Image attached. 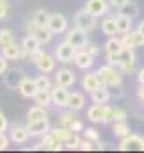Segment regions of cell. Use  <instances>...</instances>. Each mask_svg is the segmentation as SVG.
<instances>
[{
  "mask_svg": "<svg viewBox=\"0 0 144 153\" xmlns=\"http://www.w3.org/2000/svg\"><path fill=\"white\" fill-rule=\"evenodd\" d=\"M96 73H98V76H100L102 84H105V85H121L123 76H121V73L116 70V66H112V64L102 66Z\"/></svg>",
  "mask_w": 144,
  "mask_h": 153,
  "instance_id": "2",
  "label": "cell"
},
{
  "mask_svg": "<svg viewBox=\"0 0 144 153\" xmlns=\"http://www.w3.org/2000/svg\"><path fill=\"white\" fill-rule=\"evenodd\" d=\"M2 55L7 59V61H16V59H22V46L13 43L9 46H4L2 48Z\"/></svg>",
  "mask_w": 144,
  "mask_h": 153,
  "instance_id": "23",
  "label": "cell"
},
{
  "mask_svg": "<svg viewBox=\"0 0 144 153\" xmlns=\"http://www.w3.org/2000/svg\"><path fill=\"white\" fill-rule=\"evenodd\" d=\"M75 27H78L84 32H89L96 27V16H93L89 11L82 9L75 14Z\"/></svg>",
  "mask_w": 144,
  "mask_h": 153,
  "instance_id": "4",
  "label": "cell"
},
{
  "mask_svg": "<svg viewBox=\"0 0 144 153\" xmlns=\"http://www.w3.org/2000/svg\"><path fill=\"white\" fill-rule=\"evenodd\" d=\"M119 150L121 152H144V137L135 135V134H128L126 137L121 139Z\"/></svg>",
  "mask_w": 144,
  "mask_h": 153,
  "instance_id": "3",
  "label": "cell"
},
{
  "mask_svg": "<svg viewBox=\"0 0 144 153\" xmlns=\"http://www.w3.org/2000/svg\"><path fill=\"white\" fill-rule=\"evenodd\" d=\"M32 20L36 22L39 27H48V20H50V14H48L45 9H37L36 13L32 14Z\"/></svg>",
  "mask_w": 144,
  "mask_h": 153,
  "instance_id": "34",
  "label": "cell"
},
{
  "mask_svg": "<svg viewBox=\"0 0 144 153\" xmlns=\"http://www.w3.org/2000/svg\"><path fill=\"white\" fill-rule=\"evenodd\" d=\"M82 50H85L87 53H91V55H94V57L100 53V48H98L96 45H93V43H85V46H84Z\"/></svg>",
  "mask_w": 144,
  "mask_h": 153,
  "instance_id": "42",
  "label": "cell"
},
{
  "mask_svg": "<svg viewBox=\"0 0 144 153\" xmlns=\"http://www.w3.org/2000/svg\"><path fill=\"white\" fill-rule=\"evenodd\" d=\"M34 102L36 105H41V107H48L52 103V94L50 91H37L34 94Z\"/></svg>",
  "mask_w": 144,
  "mask_h": 153,
  "instance_id": "32",
  "label": "cell"
},
{
  "mask_svg": "<svg viewBox=\"0 0 144 153\" xmlns=\"http://www.w3.org/2000/svg\"><path fill=\"white\" fill-rule=\"evenodd\" d=\"M105 103H94L93 107L87 109V117L93 121V123H103L105 119Z\"/></svg>",
  "mask_w": 144,
  "mask_h": 153,
  "instance_id": "18",
  "label": "cell"
},
{
  "mask_svg": "<svg viewBox=\"0 0 144 153\" xmlns=\"http://www.w3.org/2000/svg\"><path fill=\"white\" fill-rule=\"evenodd\" d=\"M123 50V41L117 39L116 36H108L107 43H105V52L107 53H119Z\"/></svg>",
  "mask_w": 144,
  "mask_h": 153,
  "instance_id": "28",
  "label": "cell"
},
{
  "mask_svg": "<svg viewBox=\"0 0 144 153\" xmlns=\"http://www.w3.org/2000/svg\"><path fill=\"white\" fill-rule=\"evenodd\" d=\"M126 119V112L123 109H117V107H105V119H103V125L105 123H114V121H125Z\"/></svg>",
  "mask_w": 144,
  "mask_h": 153,
  "instance_id": "20",
  "label": "cell"
},
{
  "mask_svg": "<svg viewBox=\"0 0 144 153\" xmlns=\"http://www.w3.org/2000/svg\"><path fill=\"white\" fill-rule=\"evenodd\" d=\"M91 100H93L94 103H107L108 100H110V91H108V87L105 84H102L98 89H94V91L91 93Z\"/></svg>",
  "mask_w": 144,
  "mask_h": 153,
  "instance_id": "22",
  "label": "cell"
},
{
  "mask_svg": "<svg viewBox=\"0 0 144 153\" xmlns=\"http://www.w3.org/2000/svg\"><path fill=\"white\" fill-rule=\"evenodd\" d=\"M73 62L76 64V68H80V70H89L93 64H94V55H91V53H87L85 50H76V53H75V57H73Z\"/></svg>",
  "mask_w": 144,
  "mask_h": 153,
  "instance_id": "14",
  "label": "cell"
},
{
  "mask_svg": "<svg viewBox=\"0 0 144 153\" xmlns=\"http://www.w3.org/2000/svg\"><path fill=\"white\" fill-rule=\"evenodd\" d=\"M80 119L76 117V114H75V111H68V112H62V114L59 116V123H61V126H66V128H70V130H73V126L78 123Z\"/></svg>",
  "mask_w": 144,
  "mask_h": 153,
  "instance_id": "25",
  "label": "cell"
},
{
  "mask_svg": "<svg viewBox=\"0 0 144 153\" xmlns=\"http://www.w3.org/2000/svg\"><path fill=\"white\" fill-rule=\"evenodd\" d=\"M107 62L112 66H119V53H107Z\"/></svg>",
  "mask_w": 144,
  "mask_h": 153,
  "instance_id": "43",
  "label": "cell"
},
{
  "mask_svg": "<svg viewBox=\"0 0 144 153\" xmlns=\"http://www.w3.org/2000/svg\"><path fill=\"white\" fill-rule=\"evenodd\" d=\"M18 91L22 96L25 98H34V94L37 93V85H36V80L29 78V76H22L20 84H18Z\"/></svg>",
  "mask_w": 144,
  "mask_h": 153,
  "instance_id": "13",
  "label": "cell"
},
{
  "mask_svg": "<svg viewBox=\"0 0 144 153\" xmlns=\"http://www.w3.org/2000/svg\"><path fill=\"white\" fill-rule=\"evenodd\" d=\"M100 85H102V80H100L98 73H85V75L82 76V87H84L87 93H93V91L98 89Z\"/></svg>",
  "mask_w": 144,
  "mask_h": 153,
  "instance_id": "19",
  "label": "cell"
},
{
  "mask_svg": "<svg viewBox=\"0 0 144 153\" xmlns=\"http://www.w3.org/2000/svg\"><path fill=\"white\" fill-rule=\"evenodd\" d=\"M137 30H139L141 34H144V20H143V22H139V25H137Z\"/></svg>",
  "mask_w": 144,
  "mask_h": 153,
  "instance_id": "50",
  "label": "cell"
},
{
  "mask_svg": "<svg viewBox=\"0 0 144 153\" xmlns=\"http://www.w3.org/2000/svg\"><path fill=\"white\" fill-rule=\"evenodd\" d=\"M108 4L107 0H87L85 2V5H84V9L85 11H89L93 16H103V14H107L108 11Z\"/></svg>",
  "mask_w": 144,
  "mask_h": 153,
  "instance_id": "11",
  "label": "cell"
},
{
  "mask_svg": "<svg viewBox=\"0 0 144 153\" xmlns=\"http://www.w3.org/2000/svg\"><path fill=\"white\" fill-rule=\"evenodd\" d=\"M82 132H84V137H85V139H89V141H93V143H98V141H100L98 130H94V128H85V130H82Z\"/></svg>",
  "mask_w": 144,
  "mask_h": 153,
  "instance_id": "39",
  "label": "cell"
},
{
  "mask_svg": "<svg viewBox=\"0 0 144 153\" xmlns=\"http://www.w3.org/2000/svg\"><path fill=\"white\" fill-rule=\"evenodd\" d=\"M132 22L134 18L125 16V14H116V23H117V32L119 34H126L132 30Z\"/></svg>",
  "mask_w": 144,
  "mask_h": 153,
  "instance_id": "24",
  "label": "cell"
},
{
  "mask_svg": "<svg viewBox=\"0 0 144 153\" xmlns=\"http://www.w3.org/2000/svg\"><path fill=\"white\" fill-rule=\"evenodd\" d=\"M78 48H75L70 41H62L55 46V57L61 61V62H71L75 53H76Z\"/></svg>",
  "mask_w": 144,
  "mask_h": 153,
  "instance_id": "5",
  "label": "cell"
},
{
  "mask_svg": "<svg viewBox=\"0 0 144 153\" xmlns=\"http://www.w3.org/2000/svg\"><path fill=\"white\" fill-rule=\"evenodd\" d=\"M66 107L71 109V111H75V112L82 111V109L85 107V96H84L82 93H78V91L70 93V98H68V105H66Z\"/></svg>",
  "mask_w": 144,
  "mask_h": 153,
  "instance_id": "17",
  "label": "cell"
},
{
  "mask_svg": "<svg viewBox=\"0 0 144 153\" xmlns=\"http://www.w3.org/2000/svg\"><path fill=\"white\" fill-rule=\"evenodd\" d=\"M123 46H128V48H137V46H144V34H141L137 29L135 30H130L126 34H123Z\"/></svg>",
  "mask_w": 144,
  "mask_h": 153,
  "instance_id": "12",
  "label": "cell"
},
{
  "mask_svg": "<svg viewBox=\"0 0 144 153\" xmlns=\"http://www.w3.org/2000/svg\"><path fill=\"white\" fill-rule=\"evenodd\" d=\"M112 134L116 137H126L130 134V126L126 125V121H114L112 123Z\"/></svg>",
  "mask_w": 144,
  "mask_h": 153,
  "instance_id": "31",
  "label": "cell"
},
{
  "mask_svg": "<svg viewBox=\"0 0 144 153\" xmlns=\"http://www.w3.org/2000/svg\"><path fill=\"white\" fill-rule=\"evenodd\" d=\"M137 78H139V82H141V84L144 85V68H143V70H139V73H137Z\"/></svg>",
  "mask_w": 144,
  "mask_h": 153,
  "instance_id": "49",
  "label": "cell"
},
{
  "mask_svg": "<svg viewBox=\"0 0 144 153\" xmlns=\"http://www.w3.org/2000/svg\"><path fill=\"white\" fill-rule=\"evenodd\" d=\"M20 80H22V75H20L16 70H14V71H9V75H5V84H7L9 87H13V89H18Z\"/></svg>",
  "mask_w": 144,
  "mask_h": 153,
  "instance_id": "36",
  "label": "cell"
},
{
  "mask_svg": "<svg viewBox=\"0 0 144 153\" xmlns=\"http://www.w3.org/2000/svg\"><path fill=\"white\" fill-rule=\"evenodd\" d=\"M50 94H52V103H53L55 107H66V105H68V98H70L68 87L57 84L55 87L50 89Z\"/></svg>",
  "mask_w": 144,
  "mask_h": 153,
  "instance_id": "8",
  "label": "cell"
},
{
  "mask_svg": "<svg viewBox=\"0 0 144 153\" xmlns=\"http://www.w3.org/2000/svg\"><path fill=\"white\" fill-rule=\"evenodd\" d=\"M34 36L39 39V43H41V45H46V43H50V41H52L53 32H52L48 27H39L36 32H34Z\"/></svg>",
  "mask_w": 144,
  "mask_h": 153,
  "instance_id": "33",
  "label": "cell"
},
{
  "mask_svg": "<svg viewBox=\"0 0 144 153\" xmlns=\"http://www.w3.org/2000/svg\"><path fill=\"white\" fill-rule=\"evenodd\" d=\"M80 141H82V139H80V137H78V134L75 132L71 137H70V139L64 143V146H66L68 150H78V146H80Z\"/></svg>",
  "mask_w": 144,
  "mask_h": 153,
  "instance_id": "38",
  "label": "cell"
},
{
  "mask_svg": "<svg viewBox=\"0 0 144 153\" xmlns=\"http://www.w3.org/2000/svg\"><path fill=\"white\" fill-rule=\"evenodd\" d=\"M102 30L107 36H116L117 34V23H116V16H108L102 22Z\"/></svg>",
  "mask_w": 144,
  "mask_h": 153,
  "instance_id": "30",
  "label": "cell"
},
{
  "mask_svg": "<svg viewBox=\"0 0 144 153\" xmlns=\"http://www.w3.org/2000/svg\"><path fill=\"white\" fill-rule=\"evenodd\" d=\"M66 41H70L75 48H84L85 46V43H87V34L84 32V30H80L78 27H73L70 29L68 32H66Z\"/></svg>",
  "mask_w": 144,
  "mask_h": 153,
  "instance_id": "10",
  "label": "cell"
},
{
  "mask_svg": "<svg viewBox=\"0 0 144 153\" xmlns=\"http://www.w3.org/2000/svg\"><path fill=\"white\" fill-rule=\"evenodd\" d=\"M29 137H30V132L27 126H13L11 128V141L13 143L22 144V143H27Z\"/></svg>",
  "mask_w": 144,
  "mask_h": 153,
  "instance_id": "21",
  "label": "cell"
},
{
  "mask_svg": "<svg viewBox=\"0 0 144 153\" xmlns=\"http://www.w3.org/2000/svg\"><path fill=\"white\" fill-rule=\"evenodd\" d=\"M13 43H16L14 34H13L9 29H2V30H0V46L4 48V46H9V45H13Z\"/></svg>",
  "mask_w": 144,
  "mask_h": 153,
  "instance_id": "35",
  "label": "cell"
},
{
  "mask_svg": "<svg viewBox=\"0 0 144 153\" xmlns=\"http://www.w3.org/2000/svg\"><path fill=\"white\" fill-rule=\"evenodd\" d=\"M137 96H139V100L144 103V85L141 84V87H139V91H137Z\"/></svg>",
  "mask_w": 144,
  "mask_h": 153,
  "instance_id": "48",
  "label": "cell"
},
{
  "mask_svg": "<svg viewBox=\"0 0 144 153\" xmlns=\"http://www.w3.org/2000/svg\"><path fill=\"white\" fill-rule=\"evenodd\" d=\"M5 130H7V119H5L4 112L0 111V134H4Z\"/></svg>",
  "mask_w": 144,
  "mask_h": 153,
  "instance_id": "44",
  "label": "cell"
},
{
  "mask_svg": "<svg viewBox=\"0 0 144 153\" xmlns=\"http://www.w3.org/2000/svg\"><path fill=\"white\" fill-rule=\"evenodd\" d=\"M27 128L30 132L32 137H43L46 132H50V125H48V119H39V121H29L27 123Z\"/></svg>",
  "mask_w": 144,
  "mask_h": 153,
  "instance_id": "15",
  "label": "cell"
},
{
  "mask_svg": "<svg viewBox=\"0 0 144 153\" xmlns=\"http://www.w3.org/2000/svg\"><path fill=\"white\" fill-rule=\"evenodd\" d=\"M7 71V59L4 55H0V75H4Z\"/></svg>",
  "mask_w": 144,
  "mask_h": 153,
  "instance_id": "45",
  "label": "cell"
},
{
  "mask_svg": "<svg viewBox=\"0 0 144 153\" xmlns=\"http://www.w3.org/2000/svg\"><path fill=\"white\" fill-rule=\"evenodd\" d=\"M126 2H128V0H108V4H110V5H114L116 9H117V7H121V5H123V4H126Z\"/></svg>",
  "mask_w": 144,
  "mask_h": 153,
  "instance_id": "47",
  "label": "cell"
},
{
  "mask_svg": "<svg viewBox=\"0 0 144 153\" xmlns=\"http://www.w3.org/2000/svg\"><path fill=\"white\" fill-rule=\"evenodd\" d=\"M36 80V85H37V91H50L52 89V84H50V78L45 75H39L37 78H34Z\"/></svg>",
  "mask_w": 144,
  "mask_h": 153,
  "instance_id": "37",
  "label": "cell"
},
{
  "mask_svg": "<svg viewBox=\"0 0 144 153\" xmlns=\"http://www.w3.org/2000/svg\"><path fill=\"white\" fill-rule=\"evenodd\" d=\"M134 64H135V52H134V48L123 46V50L119 52V68L123 71H134Z\"/></svg>",
  "mask_w": 144,
  "mask_h": 153,
  "instance_id": "7",
  "label": "cell"
},
{
  "mask_svg": "<svg viewBox=\"0 0 144 153\" xmlns=\"http://www.w3.org/2000/svg\"><path fill=\"white\" fill-rule=\"evenodd\" d=\"M48 117V112H46V107H41V105H34L29 114H27V119L29 121H39V119H46Z\"/></svg>",
  "mask_w": 144,
  "mask_h": 153,
  "instance_id": "29",
  "label": "cell"
},
{
  "mask_svg": "<svg viewBox=\"0 0 144 153\" xmlns=\"http://www.w3.org/2000/svg\"><path fill=\"white\" fill-rule=\"evenodd\" d=\"M30 61L36 64L37 70H39L41 73H45V75H48V73H52V71L55 70V59H53L50 53L43 52V50H37L36 53H32V55H30Z\"/></svg>",
  "mask_w": 144,
  "mask_h": 153,
  "instance_id": "1",
  "label": "cell"
},
{
  "mask_svg": "<svg viewBox=\"0 0 144 153\" xmlns=\"http://www.w3.org/2000/svg\"><path fill=\"white\" fill-rule=\"evenodd\" d=\"M37 50H41V43H39V39L34 34H29L22 41V59L23 57H30L32 53H36Z\"/></svg>",
  "mask_w": 144,
  "mask_h": 153,
  "instance_id": "9",
  "label": "cell"
},
{
  "mask_svg": "<svg viewBox=\"0 0 144 153\" xmlns=\"http://www.w3.org/2000/svg\"><path fill=\"white\" fill-rule=\"evenodd\" d=\"M117 14H125V16H130V18H135L139 14V5L135 2H126L123 4L121 7H117Z\"/></svg>",
  "mask_w": 144,
  "mask_h": 153,
  "instance_id": "26",
  "label": "cell"
},
{
  "mask_svg": "<svg viewBox=\"0 0 144 153\" xmlns=\"http://www.w3.org/2000/svg\"><path fill=\"white\" fill-rule=\"evenodd\" d=\"M78 150H82V152H91V150H94V143L89 141V139H84V141H80Z\"/></svg>",
  "mask_w": 144,
  "mask_h": 153,
  "instance_id": "41",
  "label": "cell"
},
{
  "mask_svg": "<svg viewBox=\"0 0 144 153\" xmlns=\"http://www.w3.org/2000/svg\"><path fill=\"white\" fill-rule=\"evenodd\" d=\"M7 146H9V139L4 134H0V152L2 150H7Z\"/></svg>",
  "mask_w": 144,
  "mask_h": 153,
  "instance_id": "46",
  "label": "cell"
},
{
  "mask_svg": "<svg viewBox=\"0 0 144 153\" xmlns=\"http://www.w3.org/2000/svg\"><path fill=\"white\" fill-rule=\"evenodd\" d=\"M55 82H57L59 85L71 87L73 84L76 82V76H75V73H73L71 70H68V68H62V70H59V71L55 73Z\"/></svg>",
  "mask_w": 144,
  "mask_h": 153,
  "instance_id": "16",
  "label": "cell"
},
{
  "mask_svg": "<svg viewBox=\"0 0 144 153\" xmlns=\"http://www.w3.org/2000/svg\"><path fill=\"white\" fill-rule=\"evenodd\" d=\"M50 134L57 139V141H61V143H66L70 137H71L73 134V130H70V128H66V126H57V128H52L50 130Z\"/></svg>",
  "mask_w": 144,
  "mask_h": 153,
  "instance_id": "27",
  "label": "cell"
},
{
  "mask_svg": "<svg viewBox=\"0 0 144 153\" xmlns=\"http://www.w3.org/2000/svg\"><path fill=\"white\" fill-rule=\"evenodd\" d=\"M9 13H11L9 2H7V0H0V20H7Z\"/></svg>",
  "mask_w": 144,
  "mask_h": 153,
  "instance_id": "40",
  "label": "cell"
},
{
  "mask_svg": "<svg viewBox=\"0 0 144 153\" xmlns=\"http://www.w3.org/2000/svg\"><path fill=\"white\" fill-rule=\"evenodd\" d=\"M48 29L53 32V34H62L68 30V18L61 13H53L50 14V20H48Z\"/></svg>",
  "mask_w": 144,
  "mask_h": 153,
  "instance_id": "6",
  "label": "cell"
}]
</instances>
